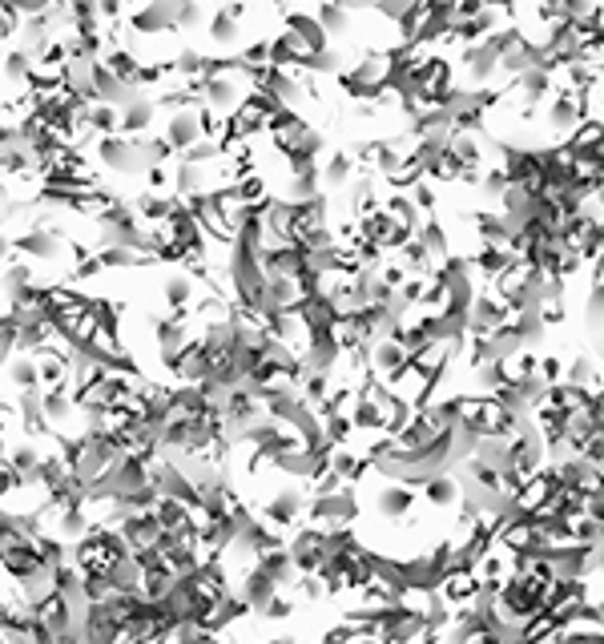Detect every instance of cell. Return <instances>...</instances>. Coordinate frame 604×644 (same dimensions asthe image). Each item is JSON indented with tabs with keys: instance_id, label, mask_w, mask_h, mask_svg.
I'll list each match as a JSON object with an SVG mask.
<instances>
[{
	"instance_id": "6da1fadb",
	"label": "cell",
	"mask_w": 604,
	"mask_h": 644,
	"mask_svg": "<svg viewBox=\"0 0 604 644\" xmlns=\"http://www.w3.org/2000/svg\"><path fill=\"white\" fill-rule=\"evenodd\" d=\"M544 122H548V129L556 137H572L576 129H581L584 122H589V93H556V97H548V109H544Z\"/></svg>"
},
{
	"instance_id": "7a4b0ae2",
	"label": "cell",
	"mask_w": 604,
	"mask_h": 644,
	"mask_svg": "<svg viewBox=\"0 0 604 644\" xmlns=\"http://www.w3.org/2000/svg\"><path fill=\"white\" fill-rule=\"evenodd\" d=\"M307 520L318 528H347L359 520V495L355 492H339V495H310L307 500Z\"/></svg>"
},
{
	"instance_id": "3957f363",
	"label": "cell",
	"mask_w": 604,
	"mask_h": 644,
	"mask_svg": "<svg viewBox=\"0 0 604 644\" xmlns=\"http://www.w3.org/2000/svg\"><path fill=\"white\" fill-rule=\"evenodd\" d=\"M150 334H153V347H158V358L161 363H174L181 350L189 347V322L186 314H169V319H150Z\"/></svg>"
},
{
	"instance_id": "277c9868",
	"label": "cell",
	"mask_w": 604,
	"mask_h": 644,
	"mask_svg": "<svg viewBox=\"0 0 604 644\" xmlns=\"http://www.w3.org/2000/svg\"><path fill=\"white\" fill-rule=\"evenodd\" d=\"M97 153H101V161H105L109 169H117V174H129V177L150 174V161H145L142 145H137V141H121L117 133L114 137H101Z\"/></svg>"
},
{
	"instance_id": "5b68a950",
	"label": "cell",
	"mask_w": 604,
	"mask_h": 644,
	"mask_svg": "<svg viewBox=\"0 0 604 644\" xmlns=\"http://www.w3.org/2000/svg\"><path fill=\"white\" fill-rule=\"evenodd\" d=\"M307 500L310 495L302 492V487H295V484H287L279 495H274L270 503L262 508V520L270 523V528H279V531H287V528H295V523L307 515Z\"/></svg>"
},
{
	"instance_id": "8992f818",
	"label": "cell",
	"mask_w": 604,
	"mask_h": 644,
	"mask_svg": "<svg viewBox=\"0 0 604 644\" xmlns=\"http://www.w3.org/2000/svg\"><path fill=\"white\" fill-rule=\"evenodd\" d=\"M504 322H512V311L504 306V298H496L491 290H480L468 311V334H496Z\"/></svg>"
},
{
	"instance_id": "52a82bcc",
	"label": "cell",
	"mask_w": 604,
	"mask_h": 644,
	"mask_svg": "<svg viewBox=\"0 0 604 644\" xmlns=\"http://www.w3.org/2000/svg\"><path fill=\"white\" fill-rule=\"evenodd\" d=\"M411 363V355H407V347H403L399 339H375L371 342V358H367V371L375 375V379H383V383H391L395 375L403 371V367Z\"/></svg>"
},
{
	"instance_id": "ba28073f",
	"label": "cell",
	"mask_w": 604,
	"mask_h": 644,
	"mask_svg": "<svg viewBox=\"0 0 604 644\" xmlns=\"http://www.w3.org/2000/svg\"><path fill=\"white\" fill-rule=\"evenodd\" d=\"M169 375H174L178 383H206L214 375V355L206 350V342L202 339H194L186 350L169 363Z\"/></svg>"
},
{
	"instance_id": "9c48e42d",
	"label": "cell",
	"mask_w": 604,
	"mask_h": 644,
	"mask_svg": "<svg viewBox=\"0 0 604 644\" xmlns=\"http://www.w3.org/2000/svg\"><path fill=\"white\" fill-rule=\"evenodd\" d=\"M178 13H181V0H150L145 8H137L129 24H133V32H174Z\"/></svg>"
},
{
	"instance_id": "30bf717a",
	"label": "cell",
	"mask_w": 604,
	"mask_h": 644,
	"mask_svg": "<svg viewBox=\"0 0 604 644\" xmlns=\"http://www.w3.org/2000/svg\"><path fill=\"white\" fill-rule=\"evenodd\" d=\"M238 596L242 600H246V604H250V612H262V608L266 604H270V600L274 596H279V584H274L270 576H266V572L262 568H258V564H254V568H246V572H238Z\"/></svg>"
},
{
	"instance_id": "8fae6325",
	"label": "cell",
	"mask_w": 604,
	"mask_h": 644,
	"mask_svg": "<svg viewBox=\"0 0 604 644\" xmlns=\"http://www.w3.org/2000/svg\"><path fill=\"white\" fill-rule=\"evenodd\" d=\"M117 531L125 536V544L133 548V552H145V548H153V540L161 536V520L153 512H133V515H121Z\"/></svg>"
},
{
	"instance_id": "7c38bea8",
	"label": "cell",
	"mask_w": 604,
	"mask_h": 644,
	"mask_svg": "<svg viewBox=\"0 0 604 644\" xmlns=\"http://www.w3.org/2000/svg\"><path fill=\"white\" fill-rule=\"evenodd\" d=\"M202 113L197 109H178L174 117H169V125H166V141L174 145L178 153H186L189 145H197L202 141Z\"/></svg>"
},
{
	"instance_id": "4fadbf2b",
	"label": "cell",
	"mask_w": 604,
	"mask_h": 644,
	"mask_svg": "<svg viewBox=\"0 0 604 644\" xmlns=\"http://www.w3.org/2000/svg\"><path fill=\"white\" fill-rule=\"evenodd\" d=\"M242 101H246V97H242V85H238L234 73L206 81V109H214L218 117H222V113H234Z\"/></svg>"
},
{
	"instance_id": "5bb4252c",
	"label": "cell",
	"mask_w": 604,
	"mask_h": 644,
	"mask_svg": "<svg viewBox=\"0 0 604 644\" xmlns=\"http://www.w3.org/2000/svg\"><path fill=\"white\" fill-rule=\"evenodd\" d=\"M463 68H468V77L483 89V85H488L491 77L499 73V53L488 45V41H480V45H468V49H463Z\"/></svg>"
},
{
	"instance_id": "9a60e30c",
	"label": "cell",
	"mask_w": 604,
	"mask_h": 644,
	"mask_svg": "<svg viewBox=\"0 0 604 644\" xmlns=\"http://www.w3.org/2000/svg\"><path fill=\"white\" fill-rule=\"evenodd\" d=\"M16 415H21L24 440L49 431V423H45V386H37V391H21V399H16Z\"/></svg>"
},
{
	"instance_id": "2e32d148",
	"label": "cell",
	"mask_w": 604,
	"mask_h": 644,
	"mask_svg": "<svg viewBox=\"0 0 604 644\" xmlns=\"http://www.w3.org/2000/svg\"><path fill=\"white\" fill-rule=\"evenodd\" d=\"M411 503H416V492H411L407 484H383L375 495V512L383 515V520H399V515H411Z\"/></svg>"
},
{
	"instance_id": "e0dca14e",
	"label": "cell",
	"mask_w": 604,
	"mask_h": 644,
	"mask_svg": "<svg viewBox=\"0 0 604 644\" xmlns=\"http://www.w3.org/2000/svg\"><path fill=\"white\" fill-rule=\"evenodd\" d=\"M536 65H540V45L536 41H528V37H520L504 57H499V73H508L512 81L516 77H524L528 68H536Z\"/></svg>"
},
{
	"instance_id": "ac0fdd59",
	"label": "cell",
	"mask_w": 604,
	"mask_h": 644,
	"mask_svg": "<svg viewBox=\"0 0 604 644\" xmlns=\"http://www.w3.org/2000/svg\"><path fill=\"white\" fill-rule=\"evenodd\" d=\"M287 29L295 32L302 45H307V53L331 49V37H326V29L318 24V16H310V13H287Z\"/></svg>"
},
{
	"instance_id": "d6986e66",
	"label": "cell",
	"mask_w": 604,
	"mask_h": 644,
	"mask_svg": "<svg viewBox=\"0 0 604 644\" xmlns=\"http://www.w3.org/2000/svg\"><path fill=\"white\" fill-rule=\"evenodd\" d=\"M471 226H476L480 246H504V250H508V238H512V222H508L504 213L480 210L476 218H471Z\"/></svg>"
},
{
	"instance_id": "ffe728a7",
	"label": "cell",
	"mask_w": 604,
	"mask_h": 644,
	"mask_svg": "<svg viewBox=\"0 0 604 644\" xmlns=\"http://www.w3.org/2000/svg\"><path fill=\"white\" fill-rule=\"evenodd\" d=\"M105 572H109V584H114V592H142V580H145V568H142V560L137 556H121V560L114 564H105Z\"/></svg>"
},
{
	"instance_id": "44dd1931",
	"label": "cell",
	"mask_w": 604,
	"mask_h": 644,
	"mask_svg": "<svg viewBox=\"0 0 604 644\" xmlns=\"http://www.w3.org/2000/svg\"><path fill=\"white\" fill-rule=\"evenodd\" d=\"M351 182H355V158H351L347 150L331 153V158H326V166H323V190L326 194L347 190Z\"/></svg>"
},
{
	"instance_id": "7402d4cb",
	"label": "cell",
	"mask_w": 604,
	"mask_h": 644,
	"mask_svg": "<svg viewBox=\"0 0 604 644\" xmlns=\"http://www.w3.org/2000/svg\"><path fill=\"white\" fill-rule=\"evenodd\" d=\"M516 85H520V93L528 97V105H524V117H532L540 101L552 97V73H548V68H540V65L528 68L524 77H516Z\"/></svg>"
},
{
	"instance_id": "603a6c76",
	"label": "cell",
	"mask_w": 604,
	"mask_h": 644,
	"mask_svg": "<svg viewBox=\"0 0 604 644\" xmlns=\"http://www.w3.org/2000/svg\"><path fill=\"white\" fill-rule=\"evenodd\" d=\"M242 13H246L242 5H226L210 16V41L214 45H234L238 32H242Z\"/></svg>"
},
{
	"instance_id": "cb8c5ba5",
	"label": "cell",
	"mask_w": 604,
	"mask_h": 644,
	"mask_svg": "<svg viewBox=\"0 0 604 644\" xmlns=\"http://www.w3.org/2000/svg\"><path fill=\"white\" fill-rule=\"evenodd\" d=\"M16 250H21L24 258H57V250H60V238L53 234V230H45V226H32L29 234H21L16 238Z\"/></svg>"
},
{
	"instance_id": "d4e9b609",
	"label": "cell",
	"mask_w": 604,
	"mask_h": 644,
	"mask_svg": "<svg viewBox=\"0 0 604 644\" xmlns=\"http://www.w3.org/2000/svg\"><path fill=\"white\" fill-rule=\"evenodd\" d=\"M53 528H57V536H60V540L77 544V540H85V536L93 531V515H89V508H60Z\"/></svg>"
},
{
	"instance_id": "484cf974",
	"label": "cell",
	"mask_w": 604,
	"mask_h": 644,
	"mask_svg": "<svg viewBox=\"0 0 604 644\" xmlns=\"http://www.w3.org/2000/svg\"><path fill=\"white\" fill-rule=\"evenodd\" d=\"M512 262H520V254H512V250H504V246H480L476 254H471V266L483 274V278H496V274H504Z\"/></svg>"
},
{
	"instance_id": "4316f807",
	"label": "cell",
	"mask_w": 604,
	"mask_h": 644,
	"mask_svg": "<svg viewBox=\"0 0 604 644\" xmlns=\"http://www.w3.org/2000/svg\"><path fill=\"white\" fill-rule=\"evenodd\" d=\"M69 415H77V399L69 395V386H53V391H45V423L49 431H60V423H65Z\"/></svg>"
},
{
	"instance_id": "83f0119b",
	"label": "cell",
	"mask_w": 604,
	"mask_h": 644,
	"mask_svg": "<svg viewBox=\"0 0 604 644\" xmlns=\"http://www.w3.org/2000/svg\"><path fill=\"white\" fill-rule=\"evenodd\" d=\"M423 492H427V500L435 503V508H452V503H460L463 487H460V479H455V476H447V471H435V476L423 484Z\"/></svg>"
},
{
	"instance_id": "f1b7e54d",
	"label": "cell",
	"mask_w": 604,
	"mask_h": 644,
	"mask_svg": "<svg viewBox=\"0 0 604 644\" xmlns=\"http://www.w3.org/2000/svg\"><path fill=\"white\" fill-rule=\"evenodd\" d=\"M5 371H8V383H13L16 391H37V386H45L41 383V363L32 355H13V363H8Z\"/></svg>"
},
{
	"instance_id": "f546056e",
	"label": "cell",
	"mask_w": 604,
	"mask_h": 644,
	"mask_svg": "<svg viewBox=\"0 0 604 644\" xmlns=\"http://www.w3.org/2000/svg\"><path fill=\"white\" fill-rule=\"evenodd\" d=\"M153 113H158V101L153 97H137L133 105L121 109V133H142V129L153 125Z\"/></svg>"
},
{
	"instance_id": "4dcf8cb0",
	"label": "cell",
	"mask_w": 604,
	"mask_h": 644,
	"mask_svg": "<svg viewBox=\"0 0 604 644\" xmlns=\"http://www.w3.org/2000/svg\"><path fill=\"white\" fill-rule=\"evenodd\" d=\"M133 210L142 213L145 222H169L181 210V197H158V194H142L133 202Z\"/></svg>"
},
{
	"instance_id": "1f68e13d",
	"label": "cell",
	"mask_w": 604,
	"mask_h": 644,
	"mask_svg": "<svg viewBox=\"0 0 604 644\" xmlns=\"http://www.w3.org/2000/svg\"><path fill=\"white\" fill-rule=\"evenodd\" d=\"M161 290H166V306L174 314H186L189 306H194V278H189V274H169Z\"/></svg>"
},
{
	"instance_id": "d6a6232c",
	"label": "cell",
	"mask_w": 604,
	"mask_h": 644,
	"mask_svg": "<svg viewBox=\"0 0 604 644\" xmlns=\"http://www.w3.org/2000/svg\"><path fill=\"white\" fill-rule=\"evenodd\" d=\"M351 8L347 5H339V0H323V5H318V24H323L326 29V37H347L351 32Z\"/></svg>"
},
{
	"instance_id": "836d02e7",
	"label": "cell",
	"mask_w": 604,
	"mask_h": 644,
	"mask_svg": "<svg viewBox=\"0 0 604 644\" xmlns=\"http://www.w3.org/2000/svg\"><path fill=\"white\" fill-rule=\"evenodd\" d=\"M302 57H307V45L295 37V32H282V37L270 41V65L282 68V65H302Z\"/></svg>"
},
{
	"instance_id": "e575fe53",
	"label": "cell",
	"mask_w": 604,
	"mask_h": 644,
	"mask_svg": "<svg viewBox=\"0 0 604 644\" xmlns=\"http://www.w3.org/2000/svg\"><path fill=\"white\" fill-rule=\"evenodd\" d=\"M81 125H89L93 133L114 137L117 129H121V113H117V105H109V101H97V105H89V109H85Z\"/></svg>"
},
{
	"instance_id": "d590c367",
	"label": "cell",
	"mask_w": 604,
	"mask_h": 644,
	"mask_svg": "<svg viewBox=\"0 0 604 644\" xmlns=\"http://www.w3.org/2000/svg\"><path fill=\"white\" fill-rule=\"evenodd\" d=\"M323 194V169H307V174H290V186L282 197H290V202H310V197Z\"/></svg>"
},
{
	"instance_id": "8d00e7d4",
	"label": "cell",
	"mask_w": 604,
	"mask_h": 644,
	"mask_svg": "<svg viewBox=\"0 0 604 644\" xmlns=\"http://www.w3.org/2000/svg\"><path fill=\"white\" fill-rule=\"evenodd\" d=\"M174 190H178V197L206 194V174H202V166H197V161H186V158L178 161V169H174Z\"/></svg>"
},
{
	"instance_id": "74e56055",
	"label": "cell",
	"mask_w": 604,
	"mask_h": 644,
	"mask_svg": "<svg viewBox=\"0 0 604 644\" xmlns=\"http://www.w3.org/2000/svg\"><path fill=\"white\" fill-rule=\"evenodd\" d=\"M447 150H452L455 158L463 161V166L483 169V145H480L476 133H460V129H455V133H452V145H447Z\"/></svg>"
},
{
	"instance_id": "f35d334b",
	"label": "cell",
	"mask_w": 604,
	"mask_h": 644,
	"mask_svg": "<svg viewBox=\"0 0 604 644\" xmlns=\"http://www.w3.org/2000/svg\"><path fill=\"white\" fill-rule=\"evenodd\" d=\"M302 68H307V73L339 77V73H343V57H339V49H318V53H307V57H302Z\"/></svg>"
},
{
	"instance_id": "ab89813d",
	"label": "cell",
	"mask_w": 604,
	"mask_h": 644,
	"mask_svg": "<svg viewBox=\"0 0 604 644\" xmlns=\"http://www.w3.org/2000/svg\"><path fill=\"white\" fill-rule=\"evenodd\" d=\"M516 331H520V339H524V347H540L544 342V331H548V322L540 319V311H524V314H516Z\"/></svg>"
},
{
	"instance_id": "60d3db41",
	"label": "cell",
	"mask_w": 604,
	"mask_h": 644,
	"mask_svg": "<svg viewBox=\"0 0 604 644\" xmlns=\"http://www.w3.org/2000/svg\"><path fill=\"white\" fill-rule=\"evenodd\" d=\"M419 242L427 246L435 262H444V258H447V230L439 226L435 218H427V222H423V226H419Z\"/></svg>"
},
{
	"instance_id": "b9f144b4",
	"label": "cell",
	"mask_w": 604,
	"mask_h": 644,
	"mask_svg": "<svg viewBox=\"0 0 604 644\" xmlns=\"http://www.w3.org/2000/svg\"><path fill=\"white\" fill-rule=\"evenodd\" d=\"M564 383L572 386H597V358L592 355H576L564 371Z\"/></svg>"
},
{
	"instance_id": "7bdbcfd3",
	"label": "cell",
	"mask_w": 604,
	"mask_h": 644,
	"mask_svg": "<svg viewBox=\"0 0 604 644\" xmlns=\"http://www.w3.org/2000/svg\"><path fill=\"white\" fill-rule=\"evenodd\" d=\"M5 77H8V85H29L32 81V57L24 53V49H16V53H8L5 61Z\"/></svg>"
},
{
	"instance_id": "ee69618b",
	"label": "cell",
	"mask_w": 604,
	"mask_h": 644,
	"mask_svg": "<svg viewBox=\"0 0 604 644\" xmlns=\"http://www.w3.org/2000/svg\"><path fill=\"white\" fill-rule=\"evenodd\" d=\"M109 73L121 77V81H137V73H142V65L133 61V53H125V49H114V53L105 57Z\"/></svg>"
},
{
	"instance_id": "f6af8a7d",
	"label": "cell",
	"mask_w": 604,
	"mask_h": 644,
	"mask_svg": "<svg viewBox=\"0 0 604 644\" xmlns=\"http://www.w3.org/2000/svg\"><path fill=\"white\" fill-rule=\"evenodd\" d=\"M584 319H589L592 331H600L604 326V282H592L589 303H584Z\"/></svg>"
},
{
	"instance_id": "bcb514c9",
	"label": "cell",
	"mask_w": 604,
	"mask_h": 644,
	"mask_svg": "<svg viewBox=\"0 0 604 644\" xmlns=\"http://www.w3.org/2000/svg\"><path fill=\"white\" fill-rule=\"evenodd\" d=\"M186 161H197V166H206V161H214V158H222V141H210V137H202L197 145H189L186 153H181Z\"/></svg>"
},
{
	"instance_id": "7dc6e473",
	"label": "cell",
	"mask_w": 604,
	"mask_h": 644,
	"mask_svg": "<svg viewBox=\"0 0 604 644\" xmlns=\"http://www.w3.org/2000/svg\"><path fill=\"white\" fill-rule=\"evenodd\" d=\"M508 186H512V182H508V174H504V169H488V174H483L480 177V194H488V197H496V202H499V197H504L508 194Z\"/></svg>"
},
{
	"instance_id": "c3c4849f",
	"label": "cell",
	"mask_w": 604,
	"mask_h": 644,
	"mask_svg": "<svg viewBox=\"0 0 604 644\" xmlns=\"http://www.w3.org/2000/svg\"><path fill=\"white\" fill-rule=\"evenodd\" d=\"M411 202L419 205V213H431V210H435V202H439V197H435V186H431L427 177H423V182H416V186H411Z\"/></svg>"
},
{
	"instance_id": "681fc988",
	"label": "cell",
	"mask_w": 604,
	"mask_h": 644,
	"mask_svg": "<svg viewBox=\"0 0 604 644\" xmlns=\"http://www.w3.org/2000/svg\"><path fill=\"white\" fill-rule=\"evenodd\" d=\"M379 278H383L391 290H403V282L411 278V270L403 262H383V266H379Z\"/></svg>"
},
{
	"instance_id": "f907efd6",
	"label": "cell",
	"mask_w": 604,
	"mask_h": 644,
	"mask_svg": "<svg viewBox=\"0 0 604 644\" xmlns=\"http://www.w3.org/2000/svg\"><path fill=\"white\" fill-rule=\"evenodd\" d=\"M560 8H564V21L576 24V21H584V16L597 13V0H560Z\"/></svg>"
},
{
	"instance_id": "816d5d0a",
	"label": "cell",
	"mask_w": 604,
	"mask_h": 644,
	"mask_svg": "<svg viewBox=\"0 0 604 644\" xmlns=\"http://www.w3.org/2000/svg\"><path fill=\"white\" fill-rule=\"evenodd\" d=\"M564 371H568V367L560 363L556 355H540V367H536V375H540L544 383H564Z\"/></svg>"
},
{
	"instance_id": "f5cc1de1",
	"label": "cell",
	"mask_w": 604,
	"mask_h": 644,
	"mask_svg": "<svg viewBox=\"0 0 604 644\" xmlns=\"http://www.w3.org/2000/svg\"><path fill=\"white\" fill-rule=\"evenodd\" d=\"M202 21H206L202 0H186V5H181V13H178V29H197Z\"/></svg>"
},
{
	"instance_id": "db71d44e",
	"label": "cell",
	"mask_w": 604,
	"mask_h": 644,
	"mask_svg": "<svg viewBox=\"0 0 604 644\" xmlns=\"http://www.w3.org/2000/svg\"><path fill=\"white\" fill-rule=\"evenodd\" d=\"M290 612H295V600H290V596H274L258 616H262V621H287Z\"/></svg>"
},
{
	"instance_id": "11a10c76",
	"label": "cell",
	"mask_w": 604,
	"mask_h": 644,
	"mask_svg": "<svg viewBox=\"0 0 604 644\" xmlns=\"http://www.w3.org/2000/svg\"><path fill=\"white\" fill-rule=\"evenodd\" d=\"M202 68H206V57L197 53V49H181V57H178V73H186V77H202Z\"/></svg>"
},
{
	"instance_id": "9f6ffc18",
	"label": "cell",
	"mask_w": 604,
	"mask_h": 644,
	"mask_svg": "<svg viewBox=\"0 0 604 644\" xmlns=\"http://www.w3.org/2000/svg\"><path fill=\"white\" fill-rule=\"evenodd\" d=\"M242 65H270V41H254V45L242 53Z\"/></svg>"
},
{
	"instance_id": "6f0895ef",
	"label": "cell",
	"mask_w": 604,
	"mask_h": 644,
	"mask_svg": "<svg viewBox=\"0 0 604 644\" xmlns=\"http://www.w3.org/2000/svg\"><path fill=\"white\" fill-rule=\"evenodd\" d=\"M121 8H125V0H97V13H101V16H109V21H117Z\"/></svg>"
},
{
	"instance_id": "680465c9",
	"label": "cell",
	"mask_w": 604,
	"mask_h": 644,
	"mask_svg": "<svg viewBox=\"0 0 604 644\" xmlns=\"http://www.w3.org/2000/svg\"><path fill=\"white\" fill-rule=\"evenodd\" d=\"M8 467V440H5V431H0V471Z\"/></svg>"
},
{
	"instance_id": "91938a15",
	"label": "cell",
	"mask_w": 604,
	"mask_h": 644,
	"mask_svg": "<svg viewBox=\"0 0 604 644\" xmlns=\"http://www.w3.org/2000/svg\"><path fill=\"white\" fill-rule=\"evenodd\" d=\"M197 644H226V640H222L218 632H202V640H197Z\"/></svg>"
},
{
	"instance_id": "94428289",
	"label": "cell",
	"mask_w": 604,
	"mask_h": 644,
	"mask_svg": "<svg viewBox=\"0 0 604 644\" xmlns=\"http://www.w3.org/2000/svg\"><path fill=\"white\" fill-rule=\"evenodd\" d=\"M8 250H13V242H8V238L0 234V262H5V258H8Z\"/></svg>"
},
{
	"instance_id": "6125c7cd",
	"label": "cell",
	"mask_w": 604,
	"mask_h": 644,
	"mask_svg": "<svg viewBox=\"0 0 604 644\" xmlns=\"http://www.w3.org/2000/svg\"><path fill=\"white\" fill-rule=\"evenodd\" d=\"M597 363H604V334L597 331Z\"/></svg>"
},
{
	"instance_id": "be15d7a7",
	"label": "cell",
	"mask_w": 604,
	"mask_h": 644,
	"mask_svg": "<svg viewBox=\"0 0 604 644\" xmlns=\"http://www.w3.org/2000/svg\"><path fill=\"white\" fill-rule=\"evenodd\" d=\"M592 202H597V210H604V182L597 186V197H592Z\"/></svg>"
},
{
	"instance_id": "e7e4bbea",
	"label": "cell",
	"mask_w": 604,
	"mask_h": 644,
	"mask_svg": "<svg viewBox=\"0 0 604 644\" xmlns=\"http://www.w3.org/2000/svg\"><path fill=\"white\" fill-rule=\"evenodd\" d=\"M597 77H600V81H604V57H600V61H597Z\"/></svg>"
},
{
	"instance_id": "03108f58",
	"label": "cell",
	"mask_w": 604,
	"mask_h": 644,
	"mask_svg": "<svg viewBox=\"0 0 604 644\" xmlns=\"http://www.w3.org/2000/svg\"><path fill=\"white\" fill-rule=\"evenodd\" d=\"M0 415H8V403L5 399H0Z\"/></svg>"
}]
</instances>
